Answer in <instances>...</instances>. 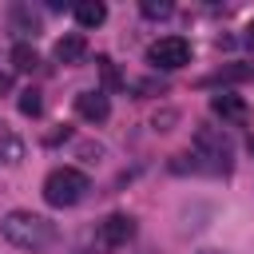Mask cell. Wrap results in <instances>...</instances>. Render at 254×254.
<instances>
[{"label":"cell","instance_id":"cell-12","mask_svg":"<svg viewBox=\"0 0 254 254\" xmlns=\"http://www.w3.org/2000/svg\"><path fill=\"white\" fill-rule=\"evenodd\" d=\"M171 12H175L171 0H143V16H147V20H167Z\"/></svg>","mask_w":254,"mask_h":254},{"label":"cell","instance_id":"cell-6","mask_svg":"<svg viewBox=\"0 0 254 254\" xmlns=\"http://www.w3.org/2000/svg\"><path fill=\"white\" fill-rule=\"evenodd\" d=\"M210 111H214L222 123H234V127H242V123L250 119L246 99H242V95H234V91H218V95H210Z\"/></svg>","mask_w":254,"mask_h":254},{"label":"cell","instance_id":"cell-5","mask_svg":"<svg viewBox=\"0 0 254 254\" xmlns=\"http://www.w3.org/2000/svg\"><path fill=\"white\" fill-rule=\"evenodd\" d=\"M135 238V218L131 214H107L99 226H95V246L99 250H119Z\"/></svg>","mask_w":254,"mask_h":254},{"label":"cell","instance_id":"cell-8","mask_svg":"<svg viewBox=\"0 0 254 254\" xmlns=\"http://www.w3.org/2000/svg\"><path fill=\"white\" fill-rule=\"evenodd\" d=\"M83 56H87V40H83V32H67V36L56 40V60H60V64H79Z\"/></svg>","mask_w":254,"mask_h":254},{"label":"cell","instance_id":"cell-10","mask_svg":"<svg viewBox=\"0 0 254 254\" xmlns=\"http://www.w3.org/2000/svg\"><path fill=\"white\" fill-rule=\"evenodd\" d=\"M103 20H107V8L99 0H79L75 4V24L79 28H99Z\"/></svg>","mask_w":254,"mask_h":254},{"label":"cell","instance_id":"cell-9","mask_svg":"<svg viewBox=\"0 0 254 254\" xmlns=\"http://www.w3.org/2000/svg\"><path fill=\"white\" fill-rule=\"evenodd\" d=\"M20 159H24V139L8 123H0V163H20Z\"/></svg>","mask_w":254,"mask_h":254},{"label":"cell","instance_id":"cell-1","mask_svg":"<svg viewBox=\"0 0 254 254\" xmlns=\"http://www.w3.org/2000/svg\"><path fill=\"white\" fill-rule=\"evenodd\" d=\"M0 234H4L12 246L36 254V250H44V246L56 242V222L44 218V214H36V210H8L4 222H0Z\"/></svg>","mask_w":254,"mask_h":254},{"label":"cell","instance_id":"cell-13","mask_svg":"<svg viewBox=\"0 0 254 254\" xmlns=\"http://www.w3.org/2000/svg\"><path fill=\"white\" fill-rule=\"evenodd\" d=\"M20 111H24V115H32V119H36V115L44 111V99H40V91H36V87L20 91Z\"/></svg>","mask_w":254,"mask_h":254},{"label":"cell","instance_id":"cell-15","mask_svg":"<svg viewBox=\"0 0 254 254\" xmlns=\"http://www.w3.org/2000/svg\"><path fill=\"white\" fill-rule=\"evenodd\" d=\"M246 48H250V52H254V20H250V24H246Z\"/></svg>","mask_w":254,"mask_h":254},{"label":"cell","instance_id":"cell-3","mask_svg":"<svg viewBox=\"0 0 254 254\" xmlns=\"http://www.w3.org/2000/svg\"><path fill=\"white\" fill-rule=\"evenodd\" d=\"M194 155L202 159L206 171L214 175H226L230 171V159H234V143L222 127H198L194 131Z\"/></svg>","mask_w":254,"mask_h":254},{"label":"cell","instance_id":"cell-11","mask_svg":"<svg viewBox=\"0 0 254 254\" xmlns=\"http://www.w3.org/2000/svg\"><path fill=\"white\" fill-rule=\"evenodd\" d=\"M12 67H16V71H36V67H40V56H36V48H28V44H16V48H12Z\"/></svg>","mask_w":254,"mask_h":254},{"label":"cell","instance_id":"cell-14","mask_svg":"<svg viewBox=\"0 0 254 254\" xmlns=\"http://www.w3.org/2000/svg\"><path fill=\"white\" fill-rule=\"evenodd\" d=\"M95 64H99V71H103V79H107V87H119V71L111 67V60H107V56H99Z\"/></svg>","mask_w":254,"mask_h":254},{"label":"cell","instance_id":"cell-2","mask_svg":"<svg viewBox=\"0 0 254 254\" xmlns=\"http://www.w3.org/2000/svg\"><path fill=\"white\" fill-rule=\"evenodd\" d=\"M91 190V179L75 167H56L48 179H44V198L48 206H75L83 202V194Z\"/></svg>","mask_w":254,"mask_h":254},{"label":"cell","instance_id":"cell-4","mask_svg":"<svg viewBox=\"0 0 254 254\" xmlns=\"http://www.w3.org/2000/svg\"><path fill=\"white\" fill-rule=\"evenodd\" d=\"M147 60H151L159 71H179V67L190 64V44H187L183 36H163V40H155V44L147 48Z\"/></svg>","mask_w":254,"mask_h":254},{"label":"cell","instance_id":"cell-7","mask_svg":"<svg viewBox=\"0 0 254 254\" xmlns=\"http://www.w3.org/2000/svg\"><path fill=\"white\" fill-rule=\"evenodd\" d=\"M75 111L87 119V123H103L107 115H111V99H107V91H79L75 95Z\"/></svg>","mask_w":254,"mask_h":254},{"label":"cell","instance_id":"cell-16","mask_svg":"<svg viewBox=\"0 0 254 254\" xmlns=\"http://www.w3.org/2000/svg\"><path fill=\"white\" fill-rule=\"evenodd\" d=\"M198 254H226V250H198Z\"/></svg>","mask_w":254,"mask_h":254}]
</instances>
